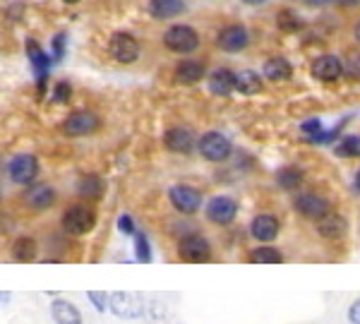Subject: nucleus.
<instances>
[{
  "mask_svg": "<svg viewBox=\"0 0 360 324\" xmlns=\"http://www.w3.org/2000/svg\"><path fill=\"white\" fill-rule=\"evenodd\" d=\"M185 10L183 0H152L149 3V13H152L156 20H173Z\"/></svg>",
  "mask_w": 360,
  "mask_h": 324,
  "instance_id": "obj_23",
  "label": "nucleus"
},
{
  "mask_svg": "<svg viewBox=\"0 0 360 324\" xmlns=\"http://www.w3.org/2000/svg\"><path fill=\"white\" fill-rule=\"evenodd\" d=\"M51 317H53L56 324H84L82 312L77 310V305L65 298H56L51 303Z\"/></svg>",
  "mask_w": 360,
  "mask_h": 324,
  "instance_id": "obj_18",
  "label": "nucleus"
},
{
  "mask_svg": "<svg viewBox=\"0 0 360 324\" xmlns=\"http://www.w3.org/2000/svg\"><path fill=\"white\" fill-rule=\"evenodd\" d=\"M27 56H29V60H32L34 70H37V74H39V89L44 91L46 77H49V67H51V58L39 48V44L34 41V39H29L27 41Z\"/></svg>",
  "mask_w": 360,
  "mask_h": 324,
  "instance_id": "obj_20",
  "label": "nucleus"
},
{
  "mask_svg": "<svg viewBox=\"0 0 360 324\" xmlns=\"http://www.w3.org/2000/svg\"><path fill=\"white\" fill-rule=\"evenodd\" d=\"M25 202L29 209L34 212H44L49 207H53L56 202V190L51 185H32V188L25 193Z\"/></svg>",
  "mask_w": 360,
  "mask_h": 324,
  "instance_id": "obj_17",
  "label": "nucleus"
},
{
  "mask_svg": "<svg viewBox=\"0 0 360 324\" xmlns=\"http://www.w3.org/2000/svg\"><path fill=\"white\" fill-rule=\"evenodd\" d=\"M264 77L271 79V82H286V79H291L293 74V67L291 63L286 60V58H269V60L264 63Z\"/></svg>",
  "mask_w": 360,
  "mask_h": 324,
  "instance_id": "obj_22",
  "label": "nucleus"
},
{
  "mask_svg": "<svg viewBox=\"0 0 360 324\" xmlns=\"http://www.w3.org/2000/svg\"><path fill=\"white\" fill-rule=\"evenodd\" d=\"M348 322L351 324H360V298H356L348 308Z\"/></svg>",
  "mask_w": 360,
  "mask_h": 324,
  "instance_id": "obj_37",
  "label": "nucleus"
},
{
  "mask_svg": "<svg viewBox=\"0 0 360 324\" xmlns=\"http://www.w3.org/2000/svg\"><path fill=\"white\" fill-rule=\"evenodd\" d=\"M346 231H348V221L336 212L324 214L317 221V233L322 235L324 240H341L346 235Z\"/></svg>",
  "mask_w": 360,
  "mask_h": 324,
  "instance_id": "obj_16",
  "label": "nucleus"
},
{
  "mask_svg": "<svg viewBox=\"0 0 360 324\" xmlns=\"http://www.w3.org/2000/svg\"><path fill=\"white\" fill-rule=\"evenodd\" d=\"M197 149H200V154L205 156L207 161H212V164H221V161H226L233 154V144H231L229 137L221 135V132H205V135L200 137V142H197Z\"/></svg>",
  "mask_w": 360,
  "mask_h": 324,
  "instance_id": "obj_3",
  "label": "nucleus"
},
{
  "mask_svg": "<svg viewBox=\"0 0 360 324\" xmlns=\"http://www.w3.org/2000/svg\"><path fill=\"white\" fill-rule=\"evenodd\" d=\"M356 39L360 41V22H358V27H356Z\"/></svg>",
  "mask_w": 360,
  "mask_h": 324,
  "instance_id": "obj_44",
  "label": "nucleus"
},
{
  "mask_svg": "<svg viewBox=\"0 0 360 324\" xmlns=\"http://www.w3.org/2000/svg\"><path fill=\"white\" fill-rule=\"evenodd\" d=\"M86 298L94 303V308L98 312H106L111 310V293H103V291H89L86 293Z\"/></svg>",
  "mask_w": 360,
  "mask_h": 324,
  "instance_id": "obj_32",
  "label": "nucleus"
},
{
  "mask_svg": "<svg viewBox=\"0 0 360 324\" xmlns=\"http://www.w3.org/2000/svg\"><path fill=\"white\" fill-rule=\"evenodd\" d=\"M164 44L168 51L183 56V53H193L197 46H200V37H197V32L193 27L176 25L164 34Z\"/></svg>",
  "mask_w": 360,
  "mask_h": 324,
  "instance_id": "obj_5",
  "label": "nucleus"
},
{
  "mask_svg": "<svg viewBox=\"0 0 360 324\" xmlns=\"http://www.w3.org/2000/svg\"><path fill=\"white\" fill-rule=\"evenodd\" d=\"M243 3H248V5H262V3H266V0H243Z\"/></svg>",
  "mask_w": 360,
  "mask_h": 324,
  "instance_id": "obj_43",
  "label": "nucleus"
},
{
  "mask_svg": "<svg viewBox=\"0 0 360 324\" xmlns=\"http://www.w3.org/2000/svg\"><path fill=\"white\" fill-rule=\"evenodd\" d=\"M103 190H106V185H103L101 178L94 176V173H86L77 183V195L84 200H98L103 195Z\"/></svg>",
  "mask_w": 360,
  "mask_h": 324,
  "instance_id": "obj_25",
  "label": "nucleus"
},
{
  "mask_svg": "<svg viewBox=\"0 0 360 324\" xmlns=\"http://www.w3.org/2000/svg\"><path fill=\"white\" fill-rule=\"evenodd\" d=\"M108 51H111L113 60H118L120 65H130L139 58V44L132 34L118 32L111 37V44H108Z\"/></svg>",
  "mask_w": 360,
  "mask_h": 324,
  "instance_id": "obj_8",
  "label": "nucleus"
},
{
  "mask_svg": "<svg viewBox=\"0 0 360 324\" xmlns=\"http://www.w3.org/2000/svg\"><path fill=\"white\" fill-rule=\"evenodd\" d=\"M276 183L281 190H298L303 185V171L295 166H283L276 171Z\"/></svg>",
  "mask_w": 360,
  "mask_h": 324,
  "instance_id": "obj_27",
  "label": "nucleus"
},
{
  "mask_svg": "<svg viewBox=\"0 0 360 324\" xmlns=\"http://www.w3.org/2000/svg\"><path fill=\"white\" fill-rule=\"evenodd\" d=\"M209 91L214 96H231L236 91V72L226 70V67H219L209 74Z\"/></svg>",
  "mask_w": 360,
  "mask_h": 324,
  "instance_id": "obj_19",
  "label": "nucleus"
},
{
  "mask_svg": "<svg viewBox=\"0 0 360 324\" xmlns=\"http://www.w3.org/2000/svg\"><path fill=\"white\" fill-rule=\"evenodd\" d=\"M60 223L70 235H86L89 231H94L96 214L86 205H72V207H68L65 214H63Z\"/></svg>",
  "mask_w": 360,
  "mask_h": 324,
  "instance_id": "obj_1",
  "label": "nucleus"
},
{
  "mask_svg": "<svg viewBox=\"0 0 360 324\" xmlns=\"http://www.w3.org/2000/svg\"><path fill=\"white\" fill-rule=\"evenodd\" d=\"M276 25L281 32H298V29H303V20H300V15H295L293 10H278L276 15Z\"/></svg>",
  "mask_w": 360,
  "mask_h": 324,
  "instance_id": "obj_30",
  "label": "nucleus"
},
{
  "mask_svg": "<svg viewBox=\"0 0 360 324\" xmlns=\"http://www.w3.org/2000/svg\"><path fill=\"white\" fill-rule=\"evenodd\" d=\"M118 231H120V233H125V235H135L137 233L135 221H132L130 214H123V216L118 219Z\"/></svg>",
  "mask_w": 360,
  "mask_h": 324,
  "instance_id": "obj_35",
  "label": "nucleus"
},
{
  "mask_svg": "<svg viewBox=\"0 0 360 324\" xmlns=\"http://www.w3.org/2000/svg\"><path fill=\"white\" fill-rule=\"evenodd\" d=\"M70 96H72V86L68 82H58L56 89H53V101L56 103H68Z\"/></svg>",
  "mask_w": 360,
  "mask_h": 324,
  "instance_id": "obj_33",
  "label": "nucleus"
},
{
  "mask_svg": "<svg viewBox=\"0 0 360 324\" xmlns=\"http://www.w3.org/2000/svg\"><path fill=\"white\" fill-rule=\"evenodd\" d=\"M168 200L180 214H195L202 207V193L193 185H173L168 190Z\"/></svg>",
  "mask_w": 360,
  "mask_h": 324,
  "instance_id": "obj_7",
  "label": "nucleus"
},
{
  "mask_svg": "<svg viewBox=\"0 0 360 324\" xmlns=\"http://www.w3.org/2000/svg\"><path fill=\"white\" fill-rule=\"evenodd\" d=\"M39 176V161L37 156L32 154H17L13 161H10V178L17 185H29L34 183Z\"/></svg>",
  "mask_w": 360,
  "mask_h": 324,
  "instance_id": "obj_11",
  "label": "nucleus"
},
{
  "mask_svg": "<svg viewBox=\"0 0 360 324\" xmlns=\"http://www.w3.org/2000/svg\"><path fill=\"white\" fill-rule=\"evenodd\" d=\"M344 74V63L336 56H319L312 63V77L322 79V82H336Z\"/></svg>",
  "mask_w": 360,
  "mask_h": 324,
  "instance_id": "obj_15",
  "label": "nucleus"
},
{
  "mask_svg": "<svg viewBox=\"0 0 360 324\" xmlns=\"http://www.w3.org/2000/svg\"><path fill=\"white\" fill-rule=\"evenodd\" d=\"M37 252H39V242L34 238H29V235H22V238H17L13 242V259L22 264H29L37 259Z\"/></svg>",
  "mask_w": 360,
  "mask_h": 324,
  "instance_id": "obj_24",
  "label": "nucleus"
},
{
  "mask_svg": "<svg viewBox=\"0 0 360 324\" xmlns=\"http://www.w3.org/2000/svg\"><path fill=\"white\" fill-rule=\"evenodd\" d=\"M334 3L341 8H351V5H360V0H334Z\"/></svg>",
  "mask_w": 360,
  "mask_h": 324,
  "instance_id": "obj_39",
  "label": "nucleus"
},
{
  "mask_svg": "<svg viewBox=\"0 0 360 324\" xmlns=\"http://www.w3.org/2000/svg\"><path fill=\"white\" fill-rule=\"evenodd\" d=\"M303 3H307V5H317V8H319V5H327L329 0H303Z\"/></svg>",
  "mask_w": 360,
  "mask_h": 324,
  "instance_id": "obj_41",
  "label": "nucleus"
},
{
  "mask_svg": "<svg viewBox=\"0 0 360 324\" xmlns=\"http://www.w3.org/2000/svg\"><path fill=\"white\" fill-rule=\"evenodd\" d=\"M63 46H65V37H63V34H58L56 41H53V51H56V58H58V60L63 58Z\"/></svg>",
  "mask_w": 360,
  "mask_h": 324,
  "instance_id": "obj_38",
  "label": "nucleus"
},
{
  "mask_svg": "<svg viewBox=\"0 0 360 324\" xmlns=\"http://www.w3.org/2000/svg\"><path fill=\"white\" fill-rule=\"evenodd\" d=\"M334 154L341 159H358L360 156V135H346L334 144Z\"/></svg>",
  "mask_w": 360,
  "mask_h": 324,
  "instance_id": "obj_29",
  "label": "nucleus"
},
{
  "mask_svg": "<svg viewBox=\"0 0 360 324\" xmlns=\"http://www.w3.org/2000/svg\"><path fill=\"white\" fill-rule=\"evenodd\" d=\"M65 3H79V0H65Z\"/></svg>",
  "mask_w": 360,
  "mask_h": 324,
  "instance_id": "obj_45",
  "label": "nucleus"
},
{
  "mask_svg": "<svg viewBox=\"0 0 360 324\" xmlns=\"http://www.w3.org/2000/svg\"><path fill=\"white\" fill-rule=\"evenodd\" d=\"M353 190H358L360 193V171L356 173V178H353Z\"/></svg>",
  "mask_w": 360,
  "mask_h": 324,
  "instance_id": "obj_42",
  "label": "nucleus"
},
{
  "mask_svg": "<svg viewBox=\"0 0 360 324\" xmlns=\"http://www.w3.org/2000/svg\"><path fill=\"white\" fill-rule=\"evenodd\" d=\"M178 254L183 262H190V264H205L212 259V245L205 235L200 233H188L183 235L178 242Z\"/></svg>",
  "mask_w": 360,
  "mask_h": 324,
  "instance_id": "obj_2",
  "label": "nucleus"
},
{
  "mask_svg": "<svg viewBox=\"0 0 360 324\" xmlns=\"http://www.w3.org/2000/svg\"><path fill=\"white\" fill-rule=\"evenodd\" d=\"M147 305L137 293H127V291H115L111 293V312L120 320H139L144 315Z\"/></svg>",
  "mask_w": 360,
  "mask_h": 324,
  "instance_id": "obj_4",
  "label": "nucleus"
},
{
  "mask_svg": "<svg viewBox=\"0 0 360 324\" xmlns=\"http://www.w3.org/2000/svg\"><path fill=\"white\" fill-rule=\"evenodd\" d=\"M98 125H101V120H98L96 113L75 111V113H70L65 118V123H63V132H65L68 137H86V135H94L98 130Z\"/></svg>",
  "mask_w": 360,
  "mask_h": 324,
  "instance_id": "obj_6",
  "label": "nucleus"
},
{
  "mask_svg": "<svg viewBox=\"0 0 360 324\" xmlns=\"http://www.w3.org/2000/svg\"><path fill=\"white\" fill-rule=\"evenodd\" d=\"M300 130L305 132V137H315L322 132V120L319 118H310V120H305L303 125H300Z\"/></svg>",
  "mask_w": 360,
  "mask_h": 324,
  "instance_id": "obj_34",
  "label": "nucleus"
},
{
  "mask_svg": "<svg viewBox=\"0 0 360 324\" xmlns=\"http://www.w3.org/2000/svg\"><path fill=\"white\" fill-rule=\"evenodd\" d=\"M236 91H240L245 96L259 94L262 91V77L255 70H240L236 74Z\"/></svg>",
  "mask_w": 360,
  "mask_h": 324,
  "instance_id": "obj_26",
  "label": "nucleus"
},
{
  "mask_svg": "<svg viewBox=\"0 0 360 324\" xmlns=\"http://www.w3.org/2000/svg\"><path fill=\"white\" fill-rule=\"evenodd\" d=\"M164 144L173 154H190L195 149V135L190 127H171L164 135Z\"/></svg>",
  "mask_w": 360,
  "mask_h": 324,
  "instance_id": "obj_14",
  "label": "nucleus"
},
{
  "mask_svg": "<svg viewBox=\"0 0 360 324\" xmlns=\"http://www.w3.org/2000/svg\"><path fill=\"white\" fill-rule=\"evenodd\" d=\"M10 298H13V293H10V291H0V305L10 303Z\"/></svg>",
  "mask_w": 360,
  "mask_h": 324,
  "instance_id": "obj_40",
  "label": "nucleus"
},
{
  "mask_svg": "<svg viewBox=\"0 0 360 324\" xmlns=\"http://www.w3.org/2000/svg\"><path fill=\"white\" fill-rule=\"evenodd\" d=\"M278 231H281V223H278V219L271 216V214H259V216H255L252 223H250V235L257 242L276 240Z\"/></svg>",
  "mask_w": 360,
  "mask_h": 324,
  "instance_id": "obj_13",
  "label": "nucleus"
},
{
  "mask_svg": "<svg viewBox=\"0 0 360 324\" xmlns=\"http://www.w3.org/2000/svg\"><path fill=\"white\" fill-rule=\"evenodd\" d=\"M207 219L217 226H229L236 221L238 216V202L226 197V195H219V197H212L207 202Z\"/></svg>",
  "mask_w": 360,
  "mask_h": 324,
  "instance_id": "obj_9",
  "label": "nucleus"
},
{
  "mask_svg": "<svg viewBox=\"0 0 360 324\" xmlns=\"http://www.w3.org/2000/svg\"><path fill=\"white\" fill-rule=\"evenodd\" d=\"M295 212L300 214V216L305 219H312V221H319V219L324 216V214L332 212V205H329L327 200L322 197V195H315V193H303L298 195L293 202Z\"/></svg>",
  "mask_w": 360,
  "mask_h": 324,
  "instance_id": "obj_10",
  "label": "nucleus"
},
{
  "mask_svg": "<svg viewBox=\"0 0 360 324\" xmlns=\"http://www.w3.org/2000/svg\"><path fill=\"white\" fill-rule=\"evenodd\" d=\"M344 72L348 74V77L360 79V56H356V58H351V60H348V65H344Z\"/></svg>",
  "mask_w": 360,
  "mask_h": 324,
  "instance_id": "obj_36",
  "label": "nucleus"
},
{
  "mask_svg": "<svg viewBox=\"0 0 360 324\" xmlns=\"http://www.w3.org/2000/svg\"><path fill=\"white\" fill-rule=\"evenodd\" d=\"M135 259L139 264H149L152 262V245H149V238L144 233H135Z\"/></svg>",
  "mask_w": 360,
  "mask_h": 324,
  "instance_id": "obj_31",
  "label": "nucleus"
},
{
  "mask_svg": "<svg viewBox=\"0 0 360 324\" xmlns=\"http://www.w3.org/2000/svg\"><path fill=\"white\" fill-rule=\"evenodd\" d=\"M217 44H219V48L226 51V53H238V51L248 48L250 34H248V29H245V27L231 25V27L221 29V34H219Z\"/></svg>",
  "mask_w": 360,
  "mask_h": 324,
  "instance_id": "obj_12",
  "label": "nucleus"
},
{
  "mask_svg": "<svg viewBox=\"0 0 360 324\" xmlns=\"http://www.w3.org/2000/svg\"><path fill=\"white\" fill-rule=\"evenodd\" d=\"M205 77V63L200 60H180L176 67V79L180 84H197L200 79Z\"/></svg>",
  "mask_w": 360,
  "mask_h": 324,
  "instance_id": "obj_21",
  "label": "nucleus"
},
{
  "mask_svg": "<svg viewBox=\"0 0 360 324\" xmlns=\"http://www.w3.org/2000/svg\"><path fill=\"white\" fill-rule=\"evenodd\" d=\"M248 259H250V264H281L283 254L271 245H259L248 254Z\"/></svg>",
  "mask_w": 360,
  "mask_h": 324,
  "instance_id": "obj_28",
  "label": "nucleus"
}]
</instances>
